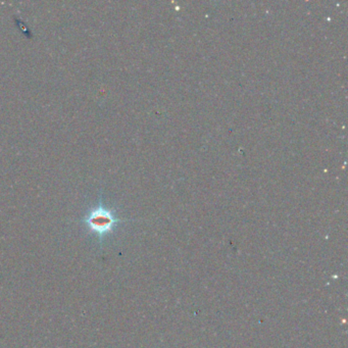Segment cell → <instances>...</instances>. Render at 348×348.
<instances>
[{
	"label": "cell",
	"mask_w": 348,
	"mask_h": 348,
	"mask_svg": "<svg viewBox=\"0 0 348 348\" xmlns=\"http://www.w3.org/2000/svg\"><path fill=\"white\" fill-rule=\"evenodd\" d=\"M121 222L123 221L111 210L102 205L93 208L84 219L87 228L100 239L112 232L114 227Z\"/></svg>",
	"instance_id": "cell-1"
}]
</instances>
